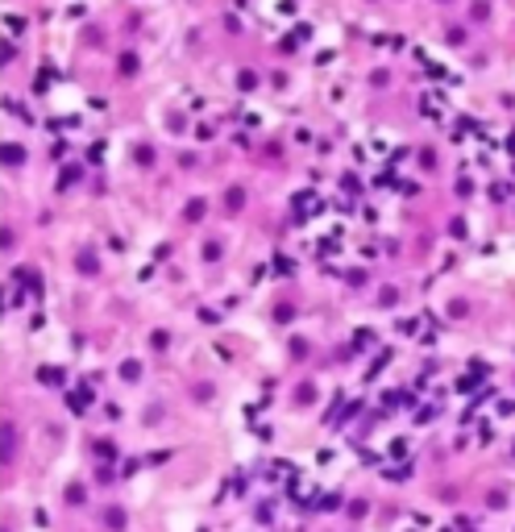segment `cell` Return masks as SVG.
<instances>
[{
	"mask_svg": "<svg viewBox=\"0 0 515 532\" xmlns=\"http://www.w3.org/2000/svg\"><path fill=\"white\" fill-rule=\"evenodd\" d=\"M4 163H21V146H8L4 150Z\"/></svg>",
	"mask_w": 515,
	"mask_h": 532,
	"instance_id": "obj_1",
	"label": "cell"
}]
</instances>
